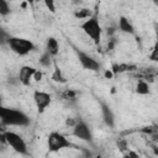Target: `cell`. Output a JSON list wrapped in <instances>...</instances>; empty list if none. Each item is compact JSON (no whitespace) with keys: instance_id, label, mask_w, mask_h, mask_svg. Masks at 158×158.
<instances>
[{"instance_id":"obj_7","label":"cell","mask_w":158,"mask_h":158,"mask_svg":"<svg viewBox=\"0 0 158 158\" xmlns=\"http://www.w3.org/2000/svg\"><path fill=\"white\" fill-rule=\"evenodd\" d=\"M77 57H78L83 68L89 69V70H99L100 63L94 57H91L90 54H88L83 51H77Z\"/></svg>"},{"instance_id":"obj_18","label":"cell","mask_w":158,"mask_h":158,"mask_svg":"<svg viewBox=\"0 0 158 158\" xmlns=\"http://www.w3.org/2000/svg\"><path fill=\"white\" fill-rule=\"evenodd\" d=\"M10 11H11V9H10L9 2L6 0H0V15L2 17H5L6 15L10 14Z\"/></svg>"},{"instance_id":"obj_4","label":"cell","mask_w":158,"mask_h":158,"mask_svg":"<svg viewBox=\"0 0 158 158\" xmlns=\"http://www.w3.org/2000/svg\"><path fill=\"white\" fill-rule=\"evenodd\" d=\"M7 46L17 56H27L35 49V43L31 40L16 36H11L7 38Z\"/></svg>"},{"instance_id":"obj_12","label":"cell","mask_w":158,"mask_h":158,"mask_svg":"<svg viewBox=\"0 0 158 158\" xmlns=\"http://www.w3.org/2000/svg\"><path fill=\"white\" fill-rule=\"evenodd\" d=\"M46 51L52 56L56 57L59 53V43L54 37H48L46 41Z\"/></svg>"},{"instance_id":"obj_24","label":"cell","mask_w":158,"mask_h":158,"mask_svg":"<svg viewBox=\"0 0 158 158\" xmlns=\"http://www.w3.org/2000/svg\"><path fill=\"white\" fill-rule=\"evenodd\" d=\"M25 2H27L28 5H31V6H33V4H35V0H23Z\"/></svg>"},{"instance_id":"obj_26","label":"cell","mask_w":158,"mask_h":158,"mask_svg":"<svg viewBox=\"0 0 158 158\" xmlns=\"http://www.w3.org/2000/svg\"><path fill=\"white\" fill-rule=\"evenodd\" d=\"M152 1H154L156 4H158V0H152Z\"/></svg>"},{"instance_id":"obj_10","label":"cell","mask_w":158,"mask_h":158,"mask_svg":"<svg viewBox=\"0 0 158 158\" xmlns=\"http://www.w3.org/2000/svg\"><path fill=\"white\" fill-rule=\"evenodd\" d=\"M110 69L114 72V74H121L126 72H136L138 70V67L131 63H114Z\"/></svg>"},{"instance_id":"obj_14","label":"cell","mask_w":158,"mask_h":158,"mask_svg":"<svg viewBox=\"0 0 158 158\" xmlns=\"http://www.w3.org/2000/svg\"><path fill=\"white\" fill-rule=\"evenodd\" d=\"M136 93L138 95H148L151 93V88H149V83L147 80H143V79H139L136 84V88H135Z\"/></svg>"},{"instance_id":"obj_23","label":"cell","mask_w":158,"mask_h":158,"mask_svg":"<svg viewBox=\"0 0 158 158\" xmlns=\"http://www.w3.org/2000/svg\"><path fill=\"white\" fill-rule=\"evenodd\" d=\"M64 95H65V99H74V96H75V91H72V90H67Z\"/></svg>"},{"instance_id":"obj_22","label":"cell","mask_w":158,"mask_h":158,"mask_svg":"<svg viewBox=\"0 0 158 158\" xmlns=\"http://www.w3.org/2000/svg\"><path fill=\"white\" fill-rule=\"evenodd\" d=\"M104 75H105V78L106 79H111V78H114V72L111 70V69H107V70H105V73H104Z\"/></svg>"},{"instance_id":"obj_1","label":"cell","mask_w":158,"mask_h":158,"mask_svg":"<svg viewBox=\"0 0 158 158\" xmlns=\"http://www.w3.org/2000/svg\"><path fill=\"white\" fill-rule=\"evenodd\" d=\"M0 120L2 125L6 126H27L30 123L28 116L17 109H10V107H1L0 109Z\"/></svg>"},{"instance_id":"obj_19","label":"cell","mask_w":158,"mask_h":158,"mask_svg":"<svg viewBox=\"0 0 158 158\" xmlns=\"http://www.w3.org/2000/svg\"><path fill=\"white\" fill-rule=\"evenodd\" d=\"M148 59L152 60V62H158V41L154 44V47L152 48V51H151V53L148 56Z\"/></svg>"},{"instance_id":"obj_8","label":"cell","mask_w":158,"mask_h":158,"mask_svg":"<svg viewBox=\"0 0 158 158\" xmlns=\"http://www.w3.org/2000/svg\"><path fill=\"white\" fill-rule=\"evenodd\" d=\"M73 135L81 141H91V138H93V135H91L89 126L83 121L77 122L73 126Z\"/></svg>"},{"instance_id":"obj_27","label":"cell","mask_w":158,"mask_h":158,"mask_svg":"<svg viewBox=\"0 0 158 158\" xmlns=\"http://www.w3.org/2000/svg\"><path fill=\"white\" fill-rule=\"evenodd\" d=\"M156 131H157V133H158V126H157V127H156Z\"/></svg>"},{"instance_id":"obj_3","label":"cell","mask_w":158,"mask_h":158,"mask_svg":"<svg viewBox=\"0 0 158 158\" xmlns=\"http://www.w3.org/2000/svg\"><path fill=\"white\" fill-rule=\"evenodd\" d=\"M1 141L4 143H6L7 146H10L16 153L25 154V156L28 154L27 143L22 138V136H20L19 133H16L14 131H5L1 133Z\"/></svg>"},{"instance_id":"obj_21","label":"cell","mask_w":158,"mask_h":158,"mask_svg":"<svg viewBox=\"0 0 158 158\" xmlns=\"http://www.w3.org/2000/svg\"><path fill=\"white\" fill-rule=\"evenodd\" d=\"M42 77H43L42 72H41L40 69H36V72H35V74H33V80H35V81H41V80H42Z\"/></svg>"},{"instance_id":"obj_6","label":"cell","mask_w":158,"mask_h":158,"mask_svg":"<svg viewBox=\"0 0 158 158\" xmlns=\"http://www.w3.org/2000/svg\"><path fill=\"white\" fill-rule=\"evenodd\" d=\"M33 101H35L37 111L40 114H42L51 105L52 96H51V94H48V93H46L43 90H35V93H33Z\"/></svg>"},{"instance_id":"obj_9","label":"cell","mask_w":158,"mask_h":158,"mask_svg":"<svg viewBox=\"0 0 158 158\" xmlns=\"http://www.w3.org/2000/svg\"><path fill=\"white\" fill-rule=\"evenodd\" d=\"M36 72V68L33 67H30V65H23L21 67L20 69V73H19V79H20V83L22 85H30L31 81L33 80V74Z\"/></svg>"},{"instance_id":"obj_20","label":"cell","mask_w":158,"mask_h":158,"mask_svg":"<svg viewBox=\"0 0 158 158\" xmlns=\"http://www.w3.org/2000/svg\"><path fill=\"white\" fill-rule=\"evenodd\" d=\"M43 4L49 12H52V14L56 12V1L54 0H43Z\"/></svg>"},{"instance_id":"obj_5","label":"cell","mask_w":158,"mask_h":158,"mask_svg":"<svg viewBox=\"0 0 158 158\" xmlns=\"http://www.w3.org/2000/svg\"><path fill=\"white\" fill-rule=\"evenodd\" d=\"M47 146L51 152H58L60 149L70 148L73 144L63 133L54 131V132L49 133V136L47 138Z\"/></svg>"},{"instance_id":"obj_25","label":"cell","mask_w":158,"mask_h":158,"mask_svg":"<svg viewBox=\"0 0 158 158\" xmlns=\"http://www.w3.org/2000/svg\"><path fill=\"white\" fill-rule=\"evenodd\" d=\"M153 154L158 157V147H154V148H153Z\"/></svg>"},{"instance_id":"obj_13","label":"cell","mask_w":158,"mask_h":158,"mask_svg":"<svg viewBox=\"0 0 158 158\" xmlns=\"http://www.w3.org/2000/svg\"><path fill=\"white\" fill-rule=\"evenodd\" d=\"M101 112H102V118H104L105 123H106L107 126L112 127V126H114V122H115V116H114L111 109H110L107 105L101 104Z\"/></svg>"},{"instance_id":"obj_11","label":"cell","mask_w":158,"mask_h":158,"mask_svg":"<svg viewBox=\"0 0 158 158\" xmlns=\"http://www.w3.org/2000/svg\"><path fill=\"white\" fill-rule=\"evenodd\" d=\"M118 30L123 33H127V35H133L135 33V27L126 16H120L118 17Z\"/></svg>"},{"instance_id":"obj_2","label":"cell","mask_w":158,"mask_h":158,"mask_svg":"<svg viewBox=\"0 0 158 158\" xmlns=\"http://www.w3.org/2000/svg\"><path fill=\"white\" fill-rule=\"evenodd\" d=\"M81 31L95 43L99 44L102 37V27L96 17V15H93L91 17L84 20V22L80 25Z\"/></svg>"},{"instance_id":"obj_17","label":"cell","mask_w":158,"mask_h":158,"mask_svg":"<svg viewBox=\"0 0 158 158\" xmlns=\"http://www.w3.org/2000/svg\"><path fill=\"white\" fill-rule=\"evenodd\" d=\"M52 58H53V57L46 51V52L42 54L41 59H40V64L43 65V67H51V64H52Z\"/></svg>"},{"instance_id":"obj_16","label":"cell","mask_w":158,"mask_h":158,"mask_svg":"<svg viewBox=\"0 0 158 158\" xmlns=\"http://www.w3.org/2000/svg\"><path fill=\"white\" fill-rule=\"evenodd\" d=\"M74 16L77 19H79V20H86V19H89V17L93 16V11L90 9H86V7L78 9V10H75Z\"/></svg>"},{"instance_id":"obj_15","label":"cell","mask_w":158,"mask_h":158,"mask_svg":"<svg viewBox=\"0 0 158 158\" xmlns=\"http://www.w3.org/2000/svg\"><path fill=\"white\" fill-rule=\"evenodd\" d=\"M52 80L53 81H56V83H59V84H64L65 81H67V79H65V77L63 75V73H62V70L59 69V67L58 65H54V70H53V73H52Z\"/></svg>"}]
</instances>
